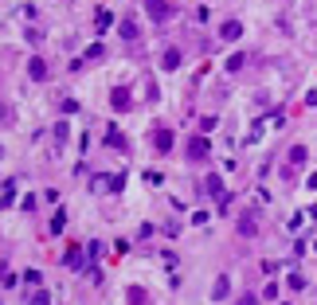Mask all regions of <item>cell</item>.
I'll use <instances>...</instances> for the list:
<instances>
[{"label": "cell", "mask_w": 317, "mask_h": 305, "mask_svg": "<svg viewBox=\"0 0 317 305\" xmlns=\"http://www.w3.org/2000/svg\"><path fill=\"white\" fill-rule=\"evenodd\" d=\"M204 188H208V196H215L219 207L227 211V200H231V196L223 192V176H219V172H208V176H204Z\"/></svg>", "instance_id": "obj_1"}, {"label": "cell", "mask_w": 317, "mask_h": 305, "mask_svg": "<svg viewBox=\"0 0 317 305\" xmlns=\"http://www.w3.org/2000/svg\"><path fill=\"white\" fill-rule=\"evenodd\" d=\"M63 266H67V270H86V266H90V254L78 250V247H67L63 250Z\"/></svg>", "instance_id": "obj_2"}, {"label": "cell", "mask_w": 317, "mask_h": 305, "mask_svg": "<svg viewBox=\"0 0 317 305\" xmlns=\"http://www.w3.org/2000/svg\"><path fill=\"white\" fill-rule=\"evenodd\" d=\"M110 106H114V114H125V110H133V94L125 86H114L110 90Z\"/></svg>", "instance_id": "obj_3"}, {"label": "cell", "mask_w": 317, "mask_h": 305, "mask_svg": "<svg viewBox=\"0 0 317 305\" xmlns=\"http://www.w3.org/2000/svg\"><path fill=\"white\" fill-rule=\"evenodd\" d=\"M145 12H149L153 24H165L168 16H172V4L168 0H145Z\"/></svg>", "instance_id": "obj_4"}, {"label": "cell", "mask_w": 317, "mask_h": 305, "mask_svg": "<svg viewBox=\"0 0 317 305\" xmlns=\"http://www.w3.org/2000/svg\"><path fill=\"white\" fill-rule=\"evenodd\" d=\"M302 164H305V145H294V149H290V157H286V164H282V172L294 176Z\"/></svg>", "instance_id": "obj_5"}, {"label": "cell", "mask_w": 317, "mask_h": 305, "mask_svg": "<svg viewBox=\"0 0 317 305\" xmlns=\"http://www.w3.org/2000/svg\"><path fill=\"white\" fill-rule=\"evenodd\" d=\"M219 39H223V43L243 39V24H239V20H223V24H219Z\"/></svg>", "instance_id": "obj_6"}, {"label": "cell", "mask_w": 317, "mask_h": 305, "mask_svg": "<svg viewBox=\"0 0 317 305\" xmlns=\"http://www.w3.org/2000/svg\"><path fill=\"white\" fill-rule=\"evenodd\" d=\"M208 153H211V141H208V137H204V133L188 141V157H192V160H204V157H208Z\"/></svg>", "instance_id": "obj_7"}, {"label": "cell", "mask_w": 317, "mask_h": 305, "mask_svg": "<svg viewBox=\"0 0 317 305\" xmlns=\"http://www.w3.org/2000/svg\"><path fill=\"white\" fill-rule=\"evenodd\" d=\"M153 145L161 149V153H168V149H172V129H165V125H157V133H153Z\"/></svg>", "instance_id": "obj_8"}, {"label": "cell", "mask_w": 317, "mask_h": 305, "mask_svg": "<svg viewBox=\"0 0 317 305\" xmlns=\"http://www.w3.org/2000/svg\"><path fill=\"white\" fill-rule=\"evenodd\" d=\"M161 67H165V71H176V67H180V51H176V47H165V55H161Z\"/></svg>", "instance_id": "obj_9"}, {"label": "cell", "mask_w": 317, "mask_h": 305, "mask_svg": "<svg viewBox=\"0 0 317 305\" xmlns=\"http://www.w3.org/2000/svg\"><path fill=\"white\" fill-rule=\"evenodd\" d=\"M47 231H51V235H63V231H67V211H63V207L55 211V215H51V223H47Z\"/></svg>", "instance_id": "obj_10"}, {"label": "cell", "mask_w": 317, "mask_h": 305, "mask_svg": "<svg viewBox=\"0 0 317 305\" xmlns=\"http://www.w3.org/2000/svg\"><path fill=\"white\" fill-rule=\"evenodd\" d=\"M227 293H231V282H227V278H215V286H211V301H223Z\"/></svg>", "instance_id": "obj_11"}, {"label": "cell", "mask_w": 317, "mask_h": 305, "mask_svg": "<svg viewBox=\"0 0 317 305\" xmlns=\"http://www.w3.org/2000/svg\"><path fill=\"white\" fill-rule=\"evenodd\" d=\"M106 145L110 149H125V137L118 133V125H106Z\"/></svg>", "instance_id": "obj_12"}, {"label": "cell", "mask_w": 317, "mask_h": 305, "mask_svg": "<svg viewBox=\"0 0 317 305\" xmlns=\"http://www.w3.org/2000/svg\"><path fill=\"white\" fill-rule=\"evenodd\" d=\"M28 74L35 78V82H43V78H47V63H43V59H31V63H28Z\"/></svg>", "instance_id": "obj_13"}, {"label": "cell", "mask_w": 317, "mask_h": 305, "mask_svg": "<svg viewBox=\"0 0 317 305\" xmlns=\"http://www.w3.org/2000/svg\"><path fill=\"white\" fill-rule=\"evenodd\" d=\"M0 192H4L0 203H4V207H12V203H16V180H4V188H0Z\"/></svg>", "instance_id": "obj_14"}, {"label": "cell", "mask_w": 317, "mask_h": 305, "mask_svg": "<svg viewBox=\"0 0 317 305\" xmlns=\"http://www.w3.org/2000/svg\"><path fill=\"white\" fill-rule=\"evenodd\" d=\"M118 31H121V39H137V35H141L133 20H121V24H118Z\"/></svg>", "instance_id": "obj_15"}, {"label": "cell", "mask_w": 317, "mask_h": 305, "mask_svg": "<svg viewBox=\"0 0 317 305\" xmlns=\"http://www.w3.org/2000/svg\"><path fill=\"white\" fill-rule=\"evenodd\" d=\"M243 63H247V55H243V51H235V55L227 59L223 67H227V74H235V71H243Z\"/></svg>", "instance_id": "obj_16"}, {"label": "cell", "mask_w": 317, "mask_h": 305, "mask_svg": "<svg viewBox=\"0 0 317 305\" xmlns=\"http://www.w3.org/2000/svg\"><path fill=\"white\" fill-rule=\"evenodd\" d=\"M94 24H98V31H106L110 24H114V12H106V8H98V12H94Z\"/></svg>", "instance_id": "obj_17"}, {"label": "cell", "mask_w": 317, "mask_h": 305, "mask_svg": "<svg viewBox=\"0 0 317 305\" xmlns=\"http://www.w3.org/2000/svg\"><path fill=\"white\" fill-rule=\"evenodd\" d=\"M258 231V223H255V215H243L239 219V235H247V239H251V235Z\"/></svg>", "instance_id": "obj_18"}, {"label": "cell", "mask_w": 317, "mask_h": 305, "mask_svg": "<svg viewBox=\"0 0 317 305\" xmlns=\"http://www.w3.org/2000/svg\"><path fill=\"white\" fill-rule=\"evenodd\" d=\"M106 188H110V192H121V188H125V172H114V176H106Z\"/></svg>", "instance_id": "obj_19"}, {"label": "cell", "mask_w": 317, "mask_h": 305, "mask_svg": "<svg viewBox=\"0 0 317 305\" xmlns=\"http://www.w3.org/2000/svg\"><path fill=\"white\" fill-rule=\"evenodd\" d=\"M67 137H71V125H67V121H59V125H55V145H67Z\"/></svg>", "instance_id": "obj_20"}, {"label": "cell", "mask_w": 317, "mask_h": 305, "mask_svg": "<svg viewBox=\"0 0 317 305\" xmlns=\"http://www.w3.org/2000/svg\"><path fill=\"white\" fill-rule=\"evenodd\" d=\"M125 301H149V293L141 290V286H129V290H125Z\"/></svg>", "instance_id": "obj_21"}, {"label": "cell", "mask_w": 317, "mask_h": 305, "mask_svg": "<svg viewBox=\"0 0 317 305\" xmlns=\"http://www.w3.org/2000/svg\"><path fill=\"white\" fill-rule=\"evenodd\" d=\"M286 286H290V293H302V290H305V278H302V274H290Z\"/></svg>", "instance_id": "obj_22"}, {"label": "cell", "mask_w": 317, "mask_h": 305, "mask_svg": "<svg viewBox=\"0 0 317 305\" xmlns=\"http://www.w3.org/2000/svg\"><path fill=\"white\" fill-rule=\"evenodd\" d=\"M0 286H4V290H12V286H16V274L8 270V266H4V278H0Z\"/></svg>", "instance_id": "obj_23"}, {"label": "cell", "mask_w": 317, "mask_h": 305, "mask_svg": "<svg viewBox=\"0 0 317 305\" xmlns=\"http://www.w3.org/2000/svg\"><path fill=\"white\" fill-rule=\"evenodd\" d=\"M24 39H28V43H43V31H39V28H28V35H24Z\"/></svg>", "instance_id": "obj_24"}, {"label": "cell", "mask_w": 317, "mask_h": 305, "mask_svg": "<svg viewBox=\"0 0 317 305\" xmlns=\"http://www.w3.org/2000/svg\"><path fill=\"white\" fill-rule=\"evenodd\" d=\"M86 59H102V43H90V47H86Z\"/></svg>", "instance_id": "obj_25"}, {"label": "cell", "mask_w": 317, "mask_h": 305, "mask_svg": "<svg viewBox=\"0 0 317 305\" xmlns=\"http://www.w3.org/2000/svg\"><path fill=\"white\" fill-rule=\"evenodd\" d=\"M305 184H309V188L317 192V172H309V180H305Z\"/></svg>", "instance_id": "obj_26"}, {"label": "cell", "mask_w": 317, "mask_h": 305, "mask_svg": "<svg viewBox=\"0 0 317 305\" xmlns=\"http://www.w3.org/2000/svg\"><path fill=\"white\" fill-rule=\"evenodd\" d=\"M313 250H317V243H313Z\"/></svg>", "instance_id": "obj_27"}]
</instances>
